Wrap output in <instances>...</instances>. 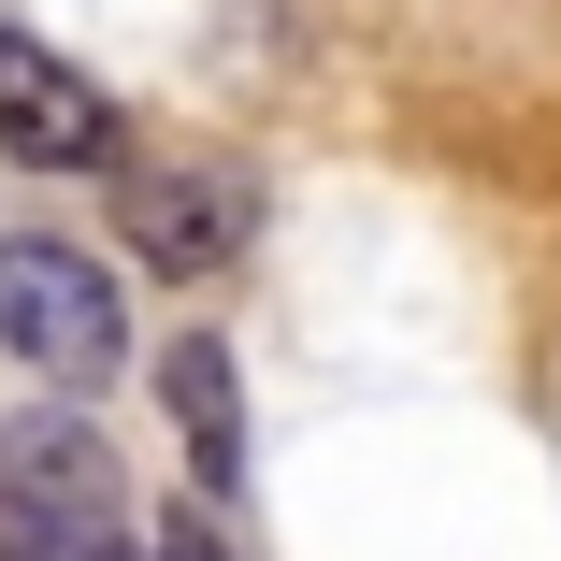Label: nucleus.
<instances>
[{
	"label": "nucleus",
	"mask_w": 561,
	"mask_h": 561,
	"mask_svg": "<svg viewBox=\"0 0 561 561\" xmlns=\"http://www.w3.org/2000/svg\"><path fill=\"white\" fill-rule=\"evenodd\" d=\"M116 533H130L116 446H101L87 417H58V403L0 417V547H15V561H87V547H116Z\"/></svg>",
	"instance_id": "f257e3e1"
},
{
	"label": "nucleus",
	"mask_w": 561,
	"mask_h": 561,
	"mask_svg": "<svg viewBox=\"0 0 561 561\" xmlns=\"http://www.w3.org/2000/svg\"><path fill=\"white\" fill-rule=\"evenodd\" d=\"M0 346H15L30 375H58V389H87V375H116L130 302H116V274H101L87 245H58V231H0Z\"/></svg>",
	"instance_id": "f03ea898"
},
{
	"label": "nucleus",
	"mask_w": 561,
	"mask_h": 561,
	"mask_svg": "<svg viewBox=\"0 0 561 561\" xmlns=\"http://www.w3.org/2000/svg\"><path fill=\"white\" fill-rule=\"evenodd\" d=\"M116 231H130L145 274H231L245 231H260V187H245V159H130Z\"/></svg>",
	"instance_id": "7ed1b4c3"
},
{
	"label": "nucleus",
	"mask_w": 561,
	"mask_h": 561,
	"mask_svg": "<svg viewBox=\"0 0 561 561\" xmlns=\"http://www.w3.org/2000/svg\"><path fill=\"white\" fill-rule=\"evenodd\" d=\"M0 159H30V173H116V101H101L58 44L30 30H0Z\"/></svg>",
	"instance_id": "20e7f679"
},
{
	"label": "nucleus",
	"mask_w": 561,
	"mask_h": 561,
	"mask_svg": "<svg viewBox=\"0 0 561 561\" xmlns=\"http://www.w3.org/2000/svg\"><path fill=\"white\" fill-rule=\"evenodd\" d=\"M159 403H173V432H187V476H202V490H245V375H231L216 331H187V346L159 360Z\"/></svg>",
	"instance_id": "39448f33"
},
{
	"label": "nucleus",
	"mask_w": 561,
	"mask_h": 561,
	"mask_svg": "<svg viewBox=\"0 0 561 561\" xmlns=\"http://www.w3.org/2000/svg\"><path fill=\"white\" fill-rule=\"evenodd\" d=\"M159 561H245V547H231V533H216V518H202V504H187V518H173V533H159Z\"/></svg>",
	"instance_id": "423d86ee"
},
{
	"label": "nucleus",
	"mask_w": 561,
	"mask_h": 561,
	"mask_svg": "<svg viewBox=\"0 0 561 561\" xmlns=\"http://www.w3.org/2000/svg\"><path fill=\"white\" fill-rule=\"evenodd\" d=\"M87 561H130V533H116V547H87Z\"/></svg>",
	"instance_id": "0eeeda50"
}]
</instances>
